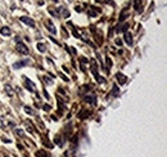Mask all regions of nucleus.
I'll return each mask as SVG.
<instances>
[{"mask_svg":"<svg viewBox=\"0 0 167 157\" xmlns=\"http://www.w3.org/2000/svg\"><path fill=\"white\" fill-rule=\"evenodd\" d=\"M26 63H27V61H21V62H17L16 64H13V68H21V67H23V66H26Z\"/></svg>","mask_w":167,"mask_h":157,"instance_id":"nucleus-10","label":"nucleus"},{"mask_svg":"<svg viewBox=\"0 0 167 157\" xmlns=\"http://www.w3.org/2000/svg\"><path fill=\"white\" fill-rule=\"evenodd\" d=\"M59 75H60V77H62V79H63V80H66V81H68V79H67V77H66V76L63 75V74H59Z\"/></svg>","mask_w":167,"mask_h":157,"instance_id":"nucleus-23","label":"nucleus"},{"mask_svg":"<svg viewBox=\"0 0 167 157\" xmlns=\"http://www.w3.org/2000/svg\"><path fill=\"white\" fill-rule=\"evenodd\" d=\"M0 34H2L3 36H11V35H12V30H11L9 27L4 26V27L0 28Z\"/></svg>","mask_w":167,"mask_h":157,"instance_id":"nucleus-6","label":"nucleus"},{"mask_svg":"<svg viewBox=\"0 0 167 157\" xmlns=\"http://www.w3.org/2000/svg\"><path fill=\"white\" fill-rule=\"evenodd\" d=\"M25 112H27L28 115H32V113H33V111H32V109H31L30 107H27V106L25 107Z\"/></svg>","mask_w":167,"mask_h":157,"instance_id":"nucleus-18","label":"nucleus"},{"mask_svg":"<svg viewBox=\"0 0 167 157\" xmlns=\"http://www.w3.org/2000/svg\"><path fill=\"white\" fill-rule=\"evenodd\" d=\"M116 79H117V81L120 83V85H123L126 81H127V77L123 74H121V72H118L117 75H116Z\"/></svg>","mask_w":167,"mask_h":157,"instance_id":"nucleus-5","label":"nucleus"},{"mask_svg":"<svg viewBox=\"0 0 167 157\" xmlns=\"http://www.w3.org/2000/svg\"><path fill=\"white\" fill-rule=\"evenodd\" d=\"M25 81H26V88L30 90V92H35V86H33V83L31 81L30 79H25Z\"/></svg>","mask_w":167,"mask_h":157,"instance_id":"nucleus-8","label":"nucleus"},{"mask_svg":"<svg viewBox=\"0 0 167 157\" xmlns=\"http://www.w3.org/2000/svg\"><path fill=\"white\" fill-rule=\"evenodd\" d=\"M127 16H128V14H127L126 12H123V14H122V16L120 17V22H121V21H123V20H125V18H126Z\"/></svg>","mask_w":167,"mask_h":157,"instance_id":"nucleus-20","label":"nucleus"},{"mask_svg":"<svg viewBox=\"0 0 167 157\" xmlns=\"http://www.w3.org/2000/svg\"><path fill=\"white\" fill-rule=\"evenodd\" d=\"M98 9L97 8H90L89 9V13H90V16H91V17H95V16H97V14H98Z\"/></svg>","mask_w":167,"mask_h":157,"instance_id":"nucleus-12","label":"nucleus"},{"mask_svg":"<svg viewBox=\"0 0 167 157\" xmlns=\"http://www.w3.org/2000/svg\"><path fill=\"white\" fill-rule=\"evenodd\" d=\"M44 81L46 84H49V85H53V80H50V79H48V77H44Z\"/></svg>","mask_w":167,"mask_h":157,"instance_id":"nucleus-19","label":"nucleus"},{"mask_svg":"<svg viewBox=\"0 0 167 157\" xmlns=\"http://www.w3.org/2000/svg\"><path fill=\"white\" fill-rule=\"evenodd\" d=\"M91 71H93V74H94V76H95V79H97L98 83H106V80H104L103 77H100V76L98 75L97 68H95V62L94 61H93V64H91Z\"/></svg>","mask_w":167,"mask_h":157,"instance_id":"nucleus-3","label":"nucleus"},{"mask_svg":"<svg viewBox=\"0 0 167 157\" xmlns=\"http://www.w3.org/2000/svg\"><path fill=\"white\" fill-rule=\"evenodd\" d=\"M106 62H107V68L109 70V68L112 67V61L109 59V58H107V59H106Z\"/></svg>","mask_w":167,"mask_h":157,"instance_id":"nucleus-17","label":"nucleus"},{"mask_svg":"<svg viewBox=\"0 0 167 157\" xmlns=\"http://www.w3.org/2000/svg\"><path fill=\"white\" fill-rule=\"evenodd\" d=\"M55 143H57V144H62V139H60L59 137H57V138H55Z\"/></svg>","mask_w":167,"mask_h":157,"instance_id":"nucleus-21","label":"nucleus"},{"mask_svg":"<svg viewBox=\"0 0 167 157\" xmlns=\"http://www.w3.org/2000/svg\"><path fill=\"white\" fill-rule=\"evenodd\" d=\"M17 52L20 54H28V48L26 46V44H23V42H17Z\"/></svg>","mask_w":167,"mask_h":157,"instance_id":"nucleus-1","label":"nucleus"},{"mask_svg":"<svg viewBox=\"0 0 167 157\" xmlns=\"http://www.w3.org/2000/svg\"><path fill=\"white\" fill-rule=\"evenodd\" d=\"M85 101H86L88 103H90L91 106H95V101H97V98H95V96H88L86 98H85Z\"/></svg>","mask_w":167,"mask_h":157,"instance_id":"nucleus-9","label":"nucleus"},{"mask_svg":"<svg viewBox=\"0 0 167 157\" xmlns=\"http://www.w3.org/2000/svg\"><path fill=\"white\" fill-rule=\"evenodd\" d=\"M20 20L25 23V25H27V26H30V27H35V21L32 20V18H30V17H26V16H23V17H21Z\"/></svg>","mask_w":167,"mask_h":157,"instance_id":"nucleus-2","label":"nucleus"},{"mask_svg":"<svg viewBox=\"0 0 167 157\" xmlns=\"http://www.w3.org/2000/svg\"><path fill=\"white\" fill-rule=\"evenodd\" d=\"M17 134L21 135V137H23V131H22V130H17Z\"/></svg>","mask_w":167,"mask_h":157,"instance_id":"nucleus-25","label":"nucleus"},{"mask_svg":"<svg viewBox=\"0 0 167 157\" xmlns=\"http://www.w3.org/2000/svg\"><path fill=\"white\" fill-rule=\"evenodd\" d=\"M5 92L8 93L9 97H13V90H12V88L9 86V85H5Z\"/></svg>","mask_w":167,"mask_h":157,"instance_id":"nucleus-16","label":"nucleus"},{"mask_svg":"<svg viewBox=\"0 0 167 157\" xmlns=\"http://www.w3.org/2000/svg\"><path fill=\"white\" fill-rule=\"evenodd\" d=\"M42 108H44V109H45V111H49V109H50V107H49V106H48V104H45V106H44V107H42Z\"/></svg>","mask_w":167,"mask_h":157,"instance_id":"nucleus-24","label":"nucleus"},{"mask_svg":"<svg viewBox=\"0 0 167 157\" xmlns=\"http://www.w3.org/2000/svg\"><path fill=\"white\" fill-rule=\"evenodd\" d=\"M116 45L121 46V45H122V40H121V39H116Z\"/></svg>","mask_w":167,"mask_h":157,"instance_id":"nucleus-22","label":"nucleus"},{"mask_svg":"<svg viewBox=\"0 0 167 157\" xmlns=\"http://www.w3.org/2000/svg\"><path fill=\"white\" fill-rule=\"evenodd\" d=\"M36 157H48V153L45 151H37L36 152Z\"/></svg>","mask_w":167,"mask_h":157,"instance_id":"nucleus-14","label":"nucleus"},{"mask_svg":"<svg viewBox=\"0 0 167 157\" xmlns=\"http://www.w3.org/2000/svg\"><path fill=\"white\" fill-rule=\"evenodd\" d=\"M112 96L113 97H118V96H120V89H118V86H116V85L112 88Z\"/></svg>","mask_w":167,"mask_h":157,"instance_id":"nucleus-11","label":"nucleus"},{"mask_svg":"<svg viewBox=\"0 0 167 157\" xmlns=\"http://www.w3.org/2000/svg\"><path fill=\"white\" fill-rule=\"evenodd\" d=\"M45 49H46L45 44H42V42H39V44H37V50H40V52H45Z\"/></svg>","mask_w":167,"mask_h":157,"instance_id":"nucleus-15","label":"nucleus"},{"mask_svg":"<svg viewBox=\"0 0 167 157\" xmlns=\"http://www.w3.org/2000/svg\"><path fill=\"white\" fill-rule=\"evenodd\" d=\"M45 27L48 28V31L51 32V34H55V32H57V28H55V26H54V23L51 22V20H48V21L45 22Z\"/></svg>","mask_w":167,"mask_h":157,"instance_id":"nucleus-4","label":"nucleus"},{"mask_svg":"<svg viewBox=\"0 0 167 157\" xmlns=\"http://www.w3.org/2000/svg\"><path fill=\"white\" fill-rule=\"evenodd\" d=\"M127 28H128V23H125L123 26H121V27H118V32H126L127 31Z\"/></svg>","mask_w":167,"mask_h":157,"instance_id":"nucleus-13","label":"nucleus"},{"mask_svg":"<svg viewBox=\"0 0 167 157\" xmlns=\"http://www.w3.org/2000/svg\"><path fill=\"white\" fill-rule=\"evenodd\" d=\"M125 34V41H126V44L128 45V46H131L132 45V36H131V34L128 31H126V32H123Z\"/></svg>","mask_w":167,"mask_h":157,"instance_id":"nucleus-7","label":"nucleus"}]
</instances>
